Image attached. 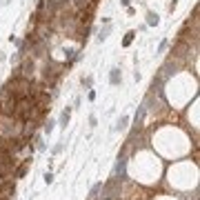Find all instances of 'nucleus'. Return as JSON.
Masks as SVG:
<instances>
[{
    "mask_svg": "<svg viewBox=\"0 0 200 200\" xmlns=\"http://www.w3.org/2000/svg\"><path fill=\"white\" fill-rule=\"evenodd\" d=\"M109 82H111V85H118V82H120V69H111V73H109Z\"/></svg>",
    "mask_w": 200,
    "mask_h": 200,
    "instance_id": "f257e3e1",
    "label": "nucleus"
},
{
    "mask_svg": "<svg viewBox=\"0 0 200 200\" xmlns=\"http://www.w3.org/2000/svg\"><path fill=\"white\" fill-rule=\"evenodd\" d=\"M134 38H136V31H127V36L122 38V47H129L134 42Z\"/></svg>",
    "mask_w": 200,
    "mask_h": 200,
    "instance_id": "f03ea898",
    "label": "nucleus"
},
{
    "mask_svg": "<svg viewBox=\"0 0 200 200\" xmlns=\"http://www.w3.org/2000/svg\"><path fill=\"white\" fill-rule=\"evenodd\" d=\"M69 116H71V109L67 107V109L62 111V116H60V122H62V127H67V122H69Z\"/></svg>",
    "mask_w": 200,
    "mask_h": 200,
    "instance_id": "7ed1b4c3",
    "label": "nucleus"
},
{
    "mask_svg": "<svg viewBox=\"0 0 200 200\" xmlns=\"http://www.w3.org/2000/svg\"><path fill=\"white\" fill-rule=\"evenodd\" d=\"M147 24H151V27H154V24H158V13H147Z\"/></svg>",
    "mask_w": 200,
    "mask_h": 200,
    "instance_id": "20e7f679",
    "label": "nucleus"
},
{
    "mask_svg": "<svg viewBox=\"0 0 200 200\" xmlns=\"http://www.w3.org/2000/svg\"><path fill=\"white\" fill-rule=\"evenodd\" d=\"M54 124H56L54 120H49V122L45 124V134H51V131H54Z\"/></svg>",
    "mask_w": 200,
    "mask_h": 200,
    "instance_id": "39448f33",
    "label": "nucleus"
},
{
    "mask_svg": "<svg viewBox=\"0 0 200 200\" xmlns=\"http://www.w3.org/2000/svg\"><path fill=\"white\" fill-rule=\"evenodd\" d=\"M107 34H109V27H105L103 31H100V36H98V40H100V42H103V40L107 38Z\"/></svg>",
    "mask_w": 200,
    "mask_h": 200,
    "instance_id": "423d86ee",
    "label": "nucleus"
},
{
    "mask_svg": "<svg viewBox=\"0 0 200 200\" xmlns=\"http://www.w3.org/2000/svg\"><path fill=\"white\" fill-rule=\"evenodd\" d=\"M127 122H129L127 118H120V122H118V127H116V129H124V127H127Z\"/></svg>",
    "mask_w": 200,
    "mask_h": 200,
    "instance_id": "0eeeda50",
    "label": "nucleus"
},
{
    "mask_svg": "<svg viewBox=\"0 0 200 200\" xmlns=\"http://www.w3.org/2000/svg\"><path fill=\"white\" fill-rule=\"evenodd\" d=\"M24 171H27V165H22V167L18 169V173H16V176H18V178H22V176H24Z\"/></svg>",
    "mask_w": 200,
    "mask_h": 200,
    "instance_id": "6e6552de",
    "label": "nucleus"
},
{
    "mask_svg": "<svg viewBox=\"0 0 200 200\" xmlns=\"http://www.w3.org/2000/svg\"><path fill=\"white\" fill-rule=\"evenodd\" d=\"M45 182H47V185L54 182V176H51V173H45Z\"/></svg>",
    "mask_w": 200,
    "mask_h": 200,
    "instance_id": "1a4fd4ad",
    "label": "nucleus"
},
{
    "mask_svg": "<svg viewBox=\"0 0 200 200\" xmlns=\"http://www.w3.org/2000/svg\"><path fill=\"white\" fill-rule=\"evenodd\" d=\"M120 3H122L124 7H129V0H120Z\"/></svg>",
    "mask_w": 200,
    "mask_h": 200,
    "instance_id": "9d476101",
    "label": "nucleus"
}]
</instances>
